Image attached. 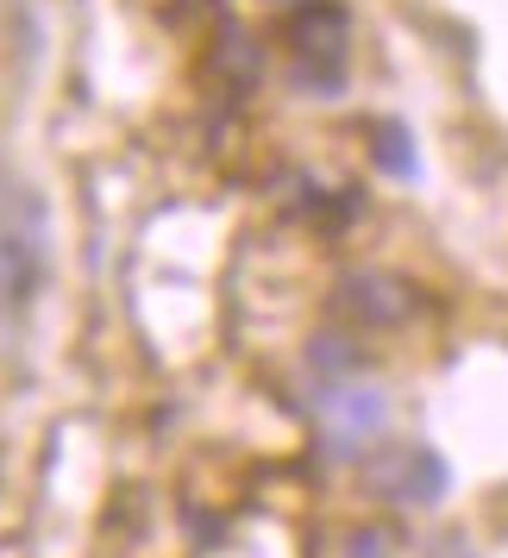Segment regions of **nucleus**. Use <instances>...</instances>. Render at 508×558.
<instances>
[{
	"instance_id": "nucleus-2",
	"label": "nucleus",
	"mask_w": 508,
	"mask_h": 558,
	"mask_svg": "<svg viewBox=\"0 0 508 558\" xmlns=\"http://www.w3.org/2000/svg\"><path fill=\"white\" fill-rule=\"evenodd\" d=\"M346 558H389V553H383V539H377V533H358L352 546H346Z\"/></svg>"
},
{
	"instance_id": "nucleus-1",
	"label": "nucleus",
	"mask_w": 508,
	"mask_h": 558,
	"mask_svg": "<svg viewBox=\"0 0 508 558\" xmlns=\"http://www.w3.org/2000/svg\"><path fill=\"white\" fill-rule=\"evenodd\" d=\"M51 245H45V207L32 202V189L7 182L0 189V345H13L26 327L38 282H45Z\"/></svg>"
}]
</instances>
